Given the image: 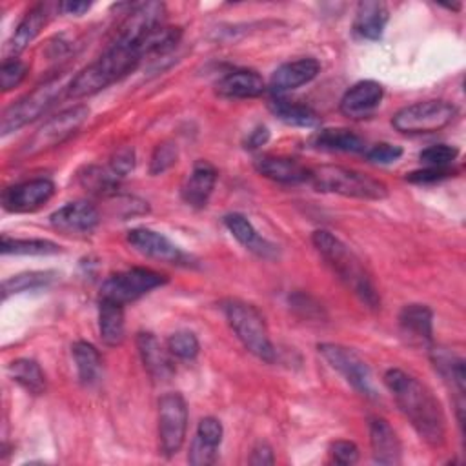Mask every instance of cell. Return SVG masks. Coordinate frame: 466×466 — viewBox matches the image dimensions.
<instances>
[{
  "label": "cell",
  "mask_w": 466,
  "mask_h": 466,
  "mask_svg": "<svg viewBox=\"0 0 466 466\" xmlns=\"http://www.w3.org/2000/svg\"><path fill=\"white\" fill-rule=\"evenodd\" d=\"M384 384L417 435L428 446L441 448L446 441V417L435 395L417 377L399 368L384 373Z\"/></svg>",
  "instance_id": "1"
},
{
  "label": "cell",
  "mask_w": 466,
  "mask_h": 466,
  "mask_svg": "<svg viewBox=\"0 0 466 466\" xmlns=\"http://www.w3.org/2000/svg\"><path fill=\"white\" fill-rule=\"evenodd\" d=\"M311 244L326 264L337 273L342 284L368 308H380V297L362 264V260L350 249L337 235L328 229L311 233Z\"/></svg>",
  "instance_id": "2"
},
{
  "label": "cell",
  "mask_w": 466,
  "mask_h": 466,
  "mask_svg": "<svg viewBox=\"0 0 466 466\" xmlns=\"http://www.w3.org/2000/svg\"><path fill=\"white\" fill-rule=\"evenodd\" d=\"M142 53L137 47L111 42V46L91 64L80 69L67 84L69 98H86L100 93L113 82L131 73L142 60Z\"/></svg>",
  "instance_id": "3"
},
{
  "label": "cell",
  "mask_w": 466,
  "mask_h": 466,
  "mask_svg": "<svg viewBox=\"0 0 466 466\" xmlns=\"http://www.w3.org/2000/svg\"><path fill=\"white\" fill-rule=\"evenodd\" d=\"M309 182L317 191L350 198L382 200L388 197V187L382 180L344 166L328 164L309 169Z\"/></svg>",
  "instance_id": "4"
},
{
  "label": "cell",
  "mask_w": 466,
  "mask_h": 466,
  "mask_svg": "<svg viewBox=\"0 0 466 466\" xmlns=\"http://www.w3.org/2000/svg\"><path fill=\"white\" fill-rule=\"evenodd\" d=\"M222 308L226 320L240 344L257 359L264 362H273L275 348L269 339V331L262 313L253 304L240 299H229L224 302Z\"/></svg>",
  "instance_id": "5"
},
{
  "label": "cell",
  "mask_w": 466,
  "mask_h": 466,
  "mask_svg": "<svg viewBox=\"0 0 466 466\" xmlns=\"http://www.w3.org/2000/svg\"><path fill=\"white\" fill-rule=\"evenodd\" d=\"M62 91L67 93V84H64L62 76H55L36 86L33 91H29L27 95L13 102L9 107H5L0 122L2 137L18 131L20 127L42 116L60 98Z\"/></svg>",
  "instance_id": "6"
},
{
  "label": "cell",
  "mask_w": 466,
  "mask_h": 466,
  "mask_svg": "<svg viewBox=\"0 0 466 466\" xmlns=\"http://www.w3.org/2000/svg\"><path fill=\"white\" fill-rule=\"evenodd\" d=\"M457 116V107L448 100H420L400 107L391 126L402 135H424L435 133L450 126Z\"/></svg>",
  "instance_id": "7"
},
{
  "label": "cell",
  "mask_w": 466,
  "mask_h": 466,
  "mask_svg": "<svg viewBox=\"0 0 466 466\" xmlns=\"http://www.w3.org/2000/svg\"><path fill=\"white\" fill-rule=\"evenodd\" d=\"M89 118V107L84 104H75L71 107L62 109L55 116L47 118L25 142L22 155L35 157L44 151H49L66 140H69Z\"/></svg>",
  "instance_id": "8"
},
{
  "label": "cell",
  "mask_w": 466,
  "mask_h": 466,
  "mask_svg": "<svg viewBox=\"0 0 466 466\" xmlns=\"http://www.w3.org/2000/svg\"><path fill=\"white\" fill-rule=\"evenodd\" d=\"M167 282V277L149 268H129L109 275L100 286V299L118 302L126 306L146 293L160 288Z\"/></svg>",
  "instance_id": "9"
},
{
  "label": "cell",
  "mask_w": 466,
  "mask_h": 466,
  "mask_svg": "<svg viewBox=\"0 0 466 466\" xmlns=\"http://www.w3.org/2000/svg\"><path fill=\"white\" fill-rule=\"evenodd\" d=\"M164 25H166V5L162 2L137 4L127 13L124 22L118 25L113 42L137 47L144 56V46Z\"/></svg>",
  "instance_id": "10"
},
{
  "label": "cell",
  "mask_w": 466,
  "mask_h": 466,
  "mask_svg": "<svg viewBox=\"0 0 466 466\" xmlns=\"http://www.w3.org/2000/svg\"><path fill=\"white\" fill-rule=\"evenodd\" d=\"M187 431V404L177 393H164L158 399V446L164 457H173L180 451Z\"/></svg>",
  "instance_id": "11"
},
{
  "label": "cell",
  "mask_w": 466,
  "mask_h": 466,
  "mask_svg": "<svg viewBox=\"0 0 466 466\" xmlns=\"http://www.w3.org/2000/svg\"><path fill=\"white\" fill-rule=\"evenodd\" d=\"M317 350L319 355L335 371H339L353 390H357L360 395L373 397L375 391L371 386V370L355 350L335 342H320Z\"/></svg>",
  "instance_id": "12"
},
{
  "label": "cell",
  "mask_w": 466,
  "mask_h": 466,
  "mask_svg": "<svg viewBox=\"0 0 466 466\" xmlns=\"http://www.w3.org/2000/svg\"><path fill=\"white\" fill-rule=\"evenodd\" d=\"M55 195V184L49 178H31L13 184L2 191V208L9 213H31L42 208Z\"/></svg>",
  "instance_id": "13"
},
{
  "label": "cell",
  "mask_w": 466,
  "mask_h": 466,
  "mask_svg": "<svg viewBox=\"0 0 466 466\" xmlns=\"http://www.w3.org/2000/svg\"><path fill=\"white\" fill-rule=\"evenodd\" d=\"M430 360L441 379L448 384V388L455 393V408L457 419L462 426L464 420V391H466V362L464 359L450 348L444 346H431L430 348Z\"/></svg>",
  "instance_id": "14"
},
{
  "label": "cell",
  "mask_w": 466,
  "mask_h": 466,
  "mask_svg": "<svg viewBox=\"0 0 466 466\" xmlns=\"http://www.w3.org/2000/svg\"><path fill=\"white\" fill-rule=\"evenodd\" d=\"M399 331L413 348L433 346V311L426 304H406L399 313Z\"/></svg>",
  "instance_id": "15"
},
{
  "label": "cell",
  "mask_w": 466,
  "mask_h": 466,
  "mask_svg": "<svg viewBox=\"0 0 466 466\" xmlns=\"http://www.w3.org/2000/svg\"><path fill=\"white\" fill-rule=\"evenodd\" d=\"M126 238L135 251L147 258L171 264H180L184 260V253L180 251V248L160 231L149 228H133L127 231Z\"/></svg>",
  "instance_id": "16"
},
{
  "label": "cell",
  "mask_w": 466,
  "mask_h": 466,
  "mask_svg": "<svg viewBox=\"0 0 466 466\" xmlns=\"http://www.w3.org/2000/svg\"><path fill=\"white\" fill-rule=\"evenodd\" d=\"M384 87L375 80H360L353 84L340 98L339 109L351 120L368 118L382 102Z\"/></svg>",
  "instance_id": "17"
},
{
  "label": "cell",
  "mask_w": 466,
  "mask_h": 466,
  "mask_svg": "<svg viewBox=\"0 0 466 466\" xmlns=\"http://www.w3.org/2000/svg\"><path fill=\"white\" fill-rule=\"evenodd\" d=\"M49 222L66 233H91L100 222V213L91 202L75 200L55 209L49 215Z\"/></svg>",
  "instance_id": "18"
},
{
  "label": "cell",
  "mask_w": 466,
  "mask_h": 466,
  "mask_svg": "<svg viewBox=\"0 0 466 466\" xmlns=\"http://www.w3.org/2000/svg\"><path fill=\"white\" fill-rule=\"evenodd\" d=\"M320 71V64L317 58L306 56V58H297L291 62H286L279 66L269 78V91L275 96H280L286 91L297 89L308 82H311Z\"/></svg>",
  "instance_id": "19"
},
{
  "label": "cell",
  "mask_w": 466,
  "mask_h": 466,
  "mask_svg": "<svg viewBox=\"0 0 466 466\" xmlns=\"http://www.w3.org/2000/svg\"><path fill=\"white\" fill-rule=\"evenodd\" d=\"M217 184V169L211 162L198 158L180 186L182 200L191 208H206Z\"/></svg>",
  "instance_id": "20"
},
{
  "label": "cell",
  "mask_w": 466,
  "mask_h": 466,
  "mask_svg": "<svg viewBox=\"0 0 466 466\" xmlns=\"http://www.w3.org/2000/svg\"><path fill=\"white\" fill-rule=\"evenodd\" d=\"M137 350L140 355V360L155 380H169L175 373L173 355L167 348H164L158 339L151 331H140L137 333Z\"/></svg>",
  "instance_id": "21"
},
{
  "label": "cell",
  "mask_w": 466,
  "mask_h": 466,
  "mask_svg": "<svg viewBox=\"0 0 466 466\" xmlns=\"http://www.w3.org/2000/svg\"><path fill=\"white\" fill-rule=\"evenodd\" d=\"M370 446L373 461L379 464H400L402 461V446L390 426V422L382 417L370 419Z\"/></svg>",
  "instance_id": "22"
},
{
  "label": "cell",
  "mask_w": 466,
  "mask_h": 466,
  "mask_svg": "<svg viewBox=\"0 0 466 466\" xmlns=\"http://www.w3.org/2000/svg\"><path fill=\"white\" fill-rule=\"evenodd\" d=\"M46 22H47V7L44 4H38V5L31 7L22 16V20L15 27L13 35L5 42V46H4V60L16 58L40 35V31L44 29Z\"/></svg>",
  "instance_id": "23"
},
{
  "label": "cell",
  "mask_w": 466,
  "mask_h": 466,
  "mask_svg": "<svg viewBox=\"0 0 466 466\" xmlns=\"http://www.w3.org/2000/svg\"><path fill=\"white\" fill-rule=\"evenodd\" d=\"M258 175L280 182V184H300L309 180V169L302 166L299 160L289 157H273L262 155L257 157L253 162Z\"/></svg>",
  "instance_id": "24"
},
{
  "label": "cell",
  "mask_w": 466,
  "mask_h": 466,
  "mask_svg": "<svg viewBox=\"0 0 466 466\" xmlns=\"http://www.w3.org/2000/svg\"><path fill=\"white\" fill-rule=\"evenodd\" d=\"M215 89L224 98H255L266 91V82L253 69H235L226 73Z\"/></svg>",
  "instance_id": "25"
},
{
  "label": "cell",
  "mask_w": 466,
  "mask_h": 466,
  "mask_svg": "<svg viewBox=\"0 0 466 466\" xmlns=\"http://www.w3.org/2000/svg\"><path fill=\"white\" fill-rule=\"evenodd\" d=\"M390 18L388 5L377 0H364L357 4L353 31L364 40H380Z\"/></svg>",
  "instance_id": "26"
},
{
  "label": "cell",
  "mask_w": 466,
  "mask_h": 466,
  "mask_svg": "<svg viewBox=\"0 0 466 466\" xmlns=\"http://www.w3.org/2000/svg\"><path fill=\"white\" fill-rule=\"evenodd\" d=\"M224 226L231 233V237L244 246L246 249L260 255V257H271L275 255V246L268 242L260 233L255 229L251 220L242 213H228L224 217Z\"/></svg>",
  "instance_id": "27"
},
{
  "label": "cell",
  "mask_w": 466,
  "mask_h": 466,
  "mask_svg": "<svg viewBox=\"0 0 466 466\" xmlns=\"http://www.w3.org/2000/svg\"><path fill=\"white\" fill-rule=\"evenodd\" d=\"M98 333L106 346L116 348L122 344L126 335L124 306L113 300H98Z\"/></svg>",
  "instance_id": "28"
},
{
  "label": "cell",
  "mask_w": 466,
  "mask_h": 466,
  "mask_svg": "<svg viewBox=\"0 0 466 466\" xmlns=\"http://www.w3.org/2000/svg\"><path fill=\"white\" fill-rule=\"evenodd\" d=\"M311 144L331 153H364L368 149L364 138L348 127H324L313 137Z\"/></svg>",
  "instance_id": "29"
},
{
  "label": "cell",
  "mask_w": 466,
  "mask_h": 466,
  "mask_svg": "<svg viewBox=\"0 0 466 466\" xmlns=\"http://www.w3.org/2000/svg\"><path fill=\"white\" fill-rule=\"evenodd\" d=\"M122 177H118L109 164L96 166L89 164L78 171V184L91 195L96 197H113L120 187Z\"/></svg>",
  "instance_id": "30"
},
{
  "label": "cell",
  "mask_w": 466,
  "mask_h": 466,
  "mask_svg": "<svg viewBox=\"0 0 466 466\" xmlns=\"http://www.w3.org/2000/svg\"><path fill=\"white\" fill-rule=\"evenodd\" d=\"M73 360L76 366V375L80 384L95 386L102 377V355L100 351L87 340H76L71 346Z\"/></svg>",
  "instance_id": "31"
},
{
  "label": "cell",
  "mask_w": 466,
  "mask_h": 466,
  "mask_svg": "<svg viewBox=\"0 0 466 466\" xmlns=\"http://www.w3.org/2000/svg\"><path fill=\"white\" fill-rule=\"evenodd\" d=\"M271 113L288 126L315 127L319 126V115L308 104L288 100L284 96H273L269 102Z\"/></svg>",
  "instance_id": "32"
},
{
  "label": "cell",
  "mask_w": 466,
  "mask_h": 466,
  "mask_svg": "<svg viewBox=\"0 0 466 466\" xmlns=\"http://www.w3.org/2000/svg\"><path fill=\"white\" fill-rule=\"evenodd\" d=\"M7 373L13 382L22 386L31 395H40L46 391V375L35 359L20 357L11 360Z\"/></svg>",
  "instance_id": "33"
},
{
  "label": "cell",
  "mask_w": 466,
  "mask_h": 466,
  "mask_svg": "<svg viewBox=\"0 0 466 466\" xmlns=\"http://www.w3.org/2000/svg\"><path fill=\"white\" fill-rule=\"evenodd\" d=\"M56 277L58 273L53 269H31V271L16 273L13 277H7L2 282V299L5 300L9 295H15V293L47 288L51 282L56 280Z\"/></svg>",
  "instance_id": "34"
},
{
  "label": "cell",
  "mask_w": 466,
  "mask_h": 466,
  "mask_svg": "<svg viewBox=\"0 0 466 466\" xmlns=\"http://www.w3.org/2000/svg\"><path fill=\"white\" fill-rule=\"evenodd\" d=\"M2 255H55L60 253V246L47 238H11L2 235Z\"/></svg>",
  "instance_id": "35"
},
{
  "label": "cell",
  "mask_w": 466,
  "mask_h": 466,
  "mask_svg": "<svg viewBox=\"0 0 466 466\" xmlns=\"http://www.w3.org/2000/svg\"><path fill=\"white\" fill-rule=\"evenodd\" d=\"M167 350L173 357H177L180 360H193V359H197V355L200 351V344L193 331L180 329V331H175L173 335H169Z\"/></svg>",
  "instance_id": "36"
},
{
  "label": "cell",
  "mask_w": 466,
  "mask_h": 466,
  "mask_svg": "<svg viewBox=\"0 0 466 466\" xmlns=\"http://www.w3.org/2000/svg\"><path fill=\"white\" fill-rule=\"evenodd\" d=\"M177 158H178V147L175 142L164 140L157 144L149 158V173L151 175L166 173L169 167L177 164Z\"/></svg>",
  "instance_id": "37"
},
{
  "label": "cell",
  "mask_w": 466,
  "mask_h": 466,
  "mask_svg": "<svg viewBox=\"0 0 466 466\" xmlns=\"http://www.w3.org/2000/svg\"><path fill=\"white\" fill-rule=\"evenodd\" d=\"M457 157H459V149L448 144H435L419 153V160L424 166H431V167H450Z\"/></svg>",
  "instance_id": "38"
},
{
  "label": "cell",
  "mask_w": 466,
  "mask_h": 466,
  "mask_svg": "<svg viewBox=\"0 0 466 466\" xmlns=\"http://www.w3.org/2000/svg\"><path fill=\"white\" fill-rule=\"evenodd\" d=\"M27 75V64L18 58H9L2 62L0 67V87L2 91H11L18 87Z\"/></svg>",
  "instance_id": "39"
},
{
  "label": "cell",
  "mask_w": 466,
  "mask_h": 466,
  "mask_svg": "<svg viewBox=\"0 0 466 466\" xmlns=\"http://www.w3.org/2000/svg\"><path fill=\"white\" fill-rule=\"evenodd\" d=\"M217 459H218V446L204 442L202 439H198L195 435L191 444H189V453H187L189 464H193V466H206V464L217 462Z\"/></svg>",
  "instance_id": "40"
},
{
  "label": "cell",
  "mask_w": 466,
  "mask_h": 466,
  "mask_svg": "<svg viewBox=\"0 0 466 466\" xmlns=\"http://www.w3.org/2000/svg\"><path fill=\"white\" fill-rule=\"evenodd\" d=\"M364 157H366L368 162L380 164V166H388V164L397 162V160L402 157V147H400V146H395V144L380 142V144H375V146L368 147V149L364 151Z\"/></svg>",
  "instance_id": "41"
},
{
  "label": "cell",
  "mask_w": 466,
  "mask_h": 466,
  "mask_svg": "<svg viewBox=\"0 0 466 466\" xmlns=\"http://www.w3.org/2000/svg\"><path fill=\"white\" fill-rule=\"evenodd\" d=\"M195 435L198 439H202L204 442H209L213 446H218L222 444V437H224V428H222V422L215 417H202L197 424V431Z\"/></svg>",
  "instance_id": "42"
},
{
  "label": "cell",
  "mask_w": 466,
  "mask_h": 466,
  "mask_svg": "<svg viewBox=\"0 0 466 466\" xmlns=\"http://www.w3.org/2000/svg\"><path fill=\"white\" fill-rule=\"evenodd\" d=\"M453 169L450 167H431V166H424L422 169H415L411 173L406 175V180L413 182V184H431V182H439L444 180L448 177H453Z\"/></svg>",
  "instance_id": "43"
},
{
  "label": "cell",
  "mask_w": 466,
  "mask_h": 466,
  "mask_svg": "<svg viewBox=\"0 0 466 466\" xmlns=\"http://www.w3.org/2000/svg\"><path fill=\"white\" fill-rule=\"evenodd\" d=\"M329 453L337 464H355L359 461V448L351 441H335L329 444Z\"/></svg>",
  "instance_id": "44"
},
{
  "label": "cell",
  "mask_w": 466,
  "mask_h": 466,
  "mask_svg": "<svg viewBox=\"0 0 466 466\" xmlns=\"http://www.w3.org/2000/svg\"><path fill=\"white\" fill-rule=\"evenodd\" d=\"M109 167L122 178L129 175L135 167V149L129 146L116 149L109 160Z\"/></svg>",
  "instance_id": "45"
},
{
  "label": "cell",
  "mask_w": 466,
  "mask_h": 466,
  "mask_svg": "<svg viewBox=\"0 0 466 466\" xmlns=\"http://www.w3.org/2000/svg\"><path fill=\"white\" fill-rule=\"evenodd\" d=\"M289 304L291 308L300 315V317H306V319H319L322 317V308L320 304H317L311 297L304 295V293H295L289 297Z\"/></svg>",
  "instance_id": "46"
},
{
  "label": "cell",
  "mask_w": 466,
  "mask_h": 466,
  "mask_svg": "<svg viewBox=\"0 0 466 466\" xmlns=\"http://www.w3.org/2000/svg\"><path fill=\"white\" fill-rule=\"evenodd\" d=\"M275 462V455H273V450L268 442L264 441H258L253 450H251V457H249V464H255V466H264V464H273Z\"/></svg>",
  "instance_id": "47"
},
{
  "label": "cell",
  "mask_w": 466,
  "mask_h": 466,
  "mask_svg": "<svg viewBox=\"0 0 466 466\" xmlns=\"http://www.w3.org/2000/svg\"><path fill=\"white\" fill-rule=\"evenodd\" d=\"M268 140H269V129H268L266 126H257V127H253V129L248 133V137H246V140H244V147H246V149H258V147H262Z\"/></svg>",
  "instance_id": "48"
},
{
  "label": "cell",
  "mask_w": 466,
  "mask_h": 466,
  "mask_svg": "<svg viewBox=\"0 0 466 466\" xmlns=\"http://www.w3.org/2000/svg\"><path fill=\"white\" fill-rule=\"evenodd\" d=\"M58 9H60L62 13H66V15L80 16V15H84L86 11L91 9V4H89V2H76V0L73 2V0H69V2L58 4Z\"/></svg>",
  "instance_id": "49"
}]
</instances>
